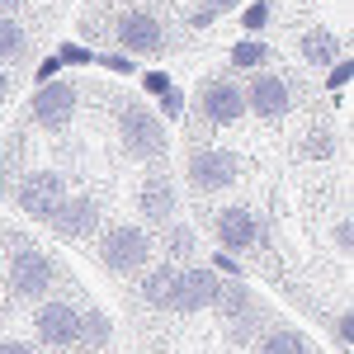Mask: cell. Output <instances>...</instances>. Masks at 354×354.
<instances>
[{
	"instance_id": "e575fe53",
	"label": "cell",
	"mask_w": 354,
	"mask_h": 354,
	"mask_svg": "<svg viewBox=\"0 0 354 354\" xmlns=\"http://www.w3.org/2000/svg\"><path fill=\"white\" fill-rule=\"evenodd\" d=\"M28 0H0V15H10V19H15V10H24Z\"/></svg>"
},
{
	"instance_id": "836d02e7",
	"label": "cell",
	"mask_w": 354,
	"mask_h": 354,
	"mask_svg": "<svg viewBox=\"0 0 354 354\" xmlns=\"http://www.w3.org/2000/svg\"><path fill=\"white\" fill-rule=\"evenodd\" d=\"M0 354H33V345H24V340L10 335V340H0Z\"/></svg>"
},
{
	"instance_id": "d4e9b609",
	"label": "cell",
	"mask_w": 354,
	"mask_h": 354,
	"mask_svg": "<svg viewBox=\"0 0 354 354\" xmlns=\"http://www.w3.org/2000/svg\"><path fill=\"white\" fill-rule=\"evenodd\" d=\"M330 340H335L340 354H350V340H354V312L350 307H340V312L330 317Z\"/></svg>"
},
{
	"instance_id": "4316f807",
	"label": "cell",
	"mask_w": 354,
	"mask_h": 354,
	"mask_svg": "<svg viewBox=\"0 0 354 354\" xmlns=\"http://www.w3.org/2000/svg\"><path fill=\"white\" fill-rule=\"evenodd\" d=\"M53 57L62 66H95V48H85V43H62Z\"/></svg>"
},
{
	"instance_id": "f1b7e54d",
	"label": "cell",
	"mask_w": 354,
	"mask_h": 354,
	"mask_svg": "<svg viewBox=\"0 0 354 354\" xmlns=\"http://www.w3.org/2000/svg\"><path fill=\"white\" fill-rule=\"evenodd\" d=\"M330 250H335V255H350L354 250V222L350 218H340L330 227Z\"/></svg>"
},
{
	"instance_id": "d590c367",
	"label": "cell",
	"mask_w": 354,
	"mask_h": 354,
	"mask_svg": "<svg viewBox=\"0 0 354 354\" xmlns=\"http://www.w3.org/2000/svg\"><path fill=\"white\" fill-rule=\"evenodd\" d=\"M10 100V76H5V66H0V104Z\"/></svg>"
},
{
	"instance_id": "30bf717a",
	"label": "cell",
	"mask_w": 354,
	"mask_h": 354,
	"mask_svg": "<svg viewBox=\"0 0 354 354\" xmlns=\"http://www.w3.org/2000/svg\"><path fill=\"white\" fill-rule=\"evenodd\" d=\"M76 104H81V85L57 76V81H43L33 95H28V118L48 133H62L71 118H76Z\"/></svg>"
},
{
	"instance_id": "ffe728a7",
	"label": "cell",
	"mask_w": 354,
	"mask_h": 354,
	"mask_svg": "<svg viewBox=\"0 0 354 354\" xmlns=\"http://www.w3.org/2000/svg\"><path fill=\"white\" fill-rule=\"evenodd\" d=\"M161 245H165V265H194L198 236H194L185 222H175V227H165V232H161Z\"/></svg>"
},
{
	"instance_id": "603a6c76",
	"label": "cell",
	"mask_w": 354,
	"mask_h": 354,
	"mask_svg": "<svg viewBox=\"0 0 354 354\" xmlns=\"http://www.w3.org/2000/svg\"><path fill=\"white\" fill-rule=\"evenodd\" d=\"M236 19H241V33H245V38H260V33H265V24L274 19V10H270V0H245Z\"/></svg>"
},
{
	"instance_id": "2e32d148",
	"label": "cell",
	"mask_w": 354,
	"mask_h": 354,
	"mask_svg": "<svg viewBox=\"0 0 354 354\" xmlns=\"http://www.w3.org/2000/svg\"><path fill=\"white\" fill-rule=\"evenodd\" d=\"M298 53H302L307 66H322V71H326L330 62H340V57H345V38H340L335 28H326V24H312L298 38Z\"/></svg>"
},
{
	"instance_id": "ac0fdd59",
	"label": "cell",
	"mask_w": 354,
	"mask_h": 354,
	"mask_svg": "<svg viewBox=\"0 0 354 354\" xmlns=\"http://www.w3.org/2000/svg\"><path fill=\"white\" fill-rule=\"evenodd\" d=\"M255 354H312V340L293 326H274L255 340Z\"/></svg>"
},
{
	"instance_id": "d6986e66",
	"label": "cell",
	"mask_w": 354,
	"mask_h": 354,
	"mask_svg": "<svg viewBox=\"0 0 354 354\" xmlns=\"http://www.w3.org/2000/svg\"><path fill=\"white\" fill-rule=\"evenodd\" d=\"M109 340H113V317L104 312V307H81V340H76V345L104 350Z\"/></svg>"
},
{
	"instance_id": "8992f818",
	"label": "cell",
	"mask_w": 354,
	"mask_h": 354,
	"mask_svg": "<svg viewBox=\"0 0 354 354\" xmlns=\"http://www.w3.org/2000/svg\"><path fill=\"white\" fill-rule=\"evenodd\" d=\"M194 113H198V123H213V128L241 123L245 118L241 81H236V76H203L198 90H194Z\"/></svg>"
},
{
	"instance_id": "f546056e",
	"label": "cell",
	"mask_w": 354,
	"mask_h": 354,
	"mask_svg": "<svg viewBox=\"0 0 354 354\" xmlns=\"http://www.w3.org/2000/svg\"><path fill=\"white\" fill-rule=\"evenodd\" d=\"M330 147H335V142H330L326 128H312V137L302 142V151H307V156H330Z\"/></svg>"
},
{
	"instance_id": "9a60e30c",
	"label": "cell",
	"mask_w": 354,
	"mask_h": 354,
	"mask_svg": "<svg viewBox=\"0 0 354 354\" xmlns=\"http://www.w3.org/2000/svg\"><path fill=\"white\" fill-rule=\"evenodd\" d=\"M175 180L170 175H151V180H142L137 185V218L147 222V227H170L175 222Z\"/></svg>"
},
{
	"instance_id": "7c38bea8",
	"label": "cell",
	"mask_w": 354,
	"mask_h": 354,
	"mask_svg": "<svg viewBox=\"0 0 354 354\" xmlns=\"http://www.w3.org/2000/svg\"><path fill=\"white\" fill-rule=\"evenodd\" d=\"M113 43H118V53L123 57H156L165 48V24L161 15H151V10H123L118 15V24H113Z\"/></svg>"
},
{
	"instance_id": "5b68a950",
	"label": "cell",
	"mask_w": 354,
	"mask_h": 354,
	"mask_svg": "<svg viewBox=\"0 0 354 354\" xmlns=\"http://www.w3.org/2000/svg\"><path fill=\"white\" fill-rule=\"evenodd\" d=\"M213 312L222 317V326H227V335H232L236 345L260 340V330H265V322H270V307H265V298H260L250 283H241V279H227V283H222V293H218V302H213Z\"/></svg>"
},
{
	"instance_id": "4fadbf2b",
	"label": "cell",
	"mask_w": 354,
	"mask_h": 354,
	"mask_svg": "<svg viewBox=\"0 0 354 354\" xmlns=\"http://www.w3.org/2000/svg\"><path fill=\"white\" fill-rule=\"evenodd\" d=\"M241 90H245V113H255V118H283L298 104L293 81L279 76V71H250V81Z\"/></svg>"
},
{
	"instance_id": "44dd1931",
	"label": "cell",
	"mask_w": 354,
	"mask_h": 354,
	"mask_svg": "<svg viewBox=\"0 0 354 354\" xmlns=\"http://www.w3.org/2000/svg\"><path fill=\"white\" fill-rule=\"evenodd\" d=\"M28 53V33L19 19H10V15H0V66H10V62H24Z\"/></svg>"
},
{
	"instance_id": "cb8c5ba5",
	"label": "cell",
	"mask_w": 354,
	"mask_h": 354,
	"mask_svg": "<svg viewBox=\"0 0 354 354\" xmlns=\"http://www.w3.org/2000/svg\"><path fill=\"white\" fill-rule=\"evenodd\" d=\"M156 113H161V123H175V118H185V90L180 85H170L156 95Z\"/></svg>"
},
{
	"instance_id": "9c48e42d",
	"label": "cell",
	"mask_w": 354,
	"mask_h": 354,
	"mask_svg": "<svg viewBox=\"0 0 354 354\" xmlns=\"http://www.w3.org/2000/svg\"><path fill=\"white\" fill-rule=\"evenodd\" d=\"M33 340L48 350H76L81 340V307L66 298H43L33 307Z\"/></svg>"
},
{
	"instance_id": "ba28073f",
	"label": "cell",
	"mask_w": 354,
	"mask_h": 354,
	"mask_svg": "<svg viewBox=\"0 0 354 354\" xmlns=\"http://www.w3.org/2000/svg\"><path fill=\"white\" fill-rule=\"evenodd\" d=\"M62 198H66V180L48 170V165H38V170H24L19 180H15V208L33 222H48L62 208Z\"/></svg>"
},
{
	"instance_id": "1f68e13d",
	"label": "cell",
	"mask_w": 354,
	"mask_h": 354,
	"mask_svg": "<svg viewBox=\"0 0 354 354\" xmlns=\"http://www.w3.org/2000/svg\"><path fill=\"white\" fill-rule=\"evenodd\" d=\"M208 270H218L222 279H236V274H241V260L227 255V250H213V265H208Z\"/></svg>"
},
{
	"instance_id": "8fae6325",
	"label": "cell",
	"mask_w": 354,
	"mask_h": 354,
	"mask_svg": "<svg viewBox=\"0 0 354 354\" xmlns=\"http://www.w3.org/2000/svg\"><path fill=\"white\" fill-rule=\"evenodd\" d=\"M213 241H218V250L241 260L255 245H265V222L255 218L250 208H241V203H227V208L213 213Z\"/></svg>"
},
{
	"instance_id": "5bb4252c",
	"label": "cell",
	"mask_w": 354,
	"mask_h": 354,
	"mask_svg": "<svg viewBox=\"0 0 354 354\" xmlns=\"http://www.w3.org/2000/svg\"><path fill=\"white\" fill-rule=\"evenodd\" d=\"M100 218H104V203L95 194H66L62 208L48 218V227L57 241H90L100 232Z\"/></svg>"
},
{
	"instance_id": "6da1fadb",
	"label": "cell",
	"mask_w": 354,
	"mask_h": 354,
	"mask_svg": "<svg viewBox=\"0 0 354 354\" xmlns=\"http://www.w3.org/2000/svg\"><path fill=\"white\" fill-rule=\"evenodd\" d=\"M222 283L227 279L218 270H208V265H151L142 274V298L156 312L194 317V312H213Z\"/></svg>"
},
{
	"instance_id": "3957f363",
	"label": "cell",
	"mask_w": 354,
	"mask_h": 354,
	"mask_svg": "<svg viewBox=\"0 0 354 354\" xmlns=\"http://www.w3.org/2000/svg\"><path fill=\"white\" fill-rule=\"evenodd\" d=\"M57 279H66V270L57 265L48 250H38V245H24V250H15L5 260V293H10V302L38 307L43 298H53Z\"/></svg>"
},
{
	"instance_id": "4dcf8cb0",
	"label": "cell",
	"mask_w": 354,
	"mask_h": 354,
	"mask_svg": "<svg viewBox=\"0 0 354 354\" xmlns=\"http://www.w3.org/2000/svg\"><path fill=\"white\" fill-rule=\"evenodd\" d=\"M137 85H142V90H147V95H151V100H156V95H161V90H170V76H165V71H142V76H137Z\"/></svg>"
},
{
	"instance_id": "d6a6232c",
	"label": "cell",
	"mask_w": 354,
	"mask_h": 354,
	"mask_svg": "<svg viewBox=\"0 0 354 354\" xmlns=\"http://www.w3.org/2000/svg\"><path fill=\"white\" fill-rule=\"evenodd\" d=\"M57 71H62V62H57V57L48 53L43 62H38V71H33V81H38V85H43V81H57Z\"/></svg>"
},
{
	"instance_id": "52a82bcc",
	"label": "cell",
	"mask_w": 354,
	"mask_h": 354,
	"mask_svg": "<svg viewBox=\"0 0 354 354\" xmlns=\"http://www.w3.org/2000/svg\"><path fill=\"white\" fill-rule=\"evenodd\" d=\"M185 180L198 194H222L241 180V156L227 147H194L185 156Z\"/></svg>"
},
{
	"instance_id": "7a4b0ae2",
	"label": "cell",
	"mask_w": 354,
	"mask_h": 354,
	"mask_svg": "<svg viewBox=\"0 0 354 354\" xmlns=\"http://www.w3.org/2000/svg\"><path fill=\"white\" fill-rule=\"evenodd\" d=\"M95 236H100V241H95V260H100L109 274L133 279V274L151 270L156 241L147 236V227H137V222H109V227H100Z\"/></svg>"
},
{
	"instance_id": "e0dca14e",
	"label": "cell",
	"mask_w": 354,
	"mask_h": 354,
	"mask_svg": "<svg viewBox=\"0 0 354 354\" xmlns=\"http://www.w3.org/2000/svg\"><path fill=\"white\" fill-rule=\"evenodd\" d=\"M270 57L274 48L265 43V38H241V43H232V53H227V62H232V71H270Z\"/></svg>"
},
{
	"instance_id": "7402d4cb",
	"label": "cell",
	"mask_w": 354,
	"mask_h": 354,
	"mask_svg": "<svg viewBox=\"0 0 354 354\" xmlns=\"http://www.w3.org/2000/svg\"><path fill=\"white\" fill-rule=\"evenodd\" d=\"M245 0H194V15H189V24L194 28H208V24H218L222 15H232V10H241Z\"/></svg>"
},
{
	"instance_id": "277c9868",
	"label": "cell",
	"mask_w": 354,
	"mask_h": 354,
	"mask_svg": "<svg viewBox=\"0 0 354 354\" xmlns=\"http://www.w3.org/2000/svg\"><path fill=\"white\" fill-rule=\"evenodd\" d=\"M118 142L133 161H165V151H170V133H165L161 113L147 109L142 100L118 104Z\"/></svg>"
},
{
	"instance_id": "484cf974",
	"label": "cell",
	"mask_w": 354,
	"mask_h": 354,
	"mask_svg": "<svg viewBox=\"0 0 354 354\" xmlns=\"http://www.w3.org/2000/svg\"><path fill=\"white\" fill-rule=\"evenodd\" d=\"M354 81V66H350V57H340V62H330L326 66V90L330 95H345Z\"/></svg>"
},
{
	"instance_id": "83f0119b",
	"label": "cell",
	"mask_w": 354,
	"mask_h": 354,
	"mask_svg": "<svg viewBox=\"0 0 354 354\" xmlns=\"http://www.w3.org/2000/svg\"><path fill=\"white\" fill-rule=\"evenodd\" d=\"M95 66H104V71H113V76H133L137 62L123 53H95Z\"/></svg>"
}]
</instances>
